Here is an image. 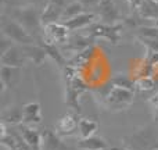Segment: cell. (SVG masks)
<instances>
[{
  "label": "cell",
  "instance_id": "cell-7",
  "mask_svg": "<svg viewBox=\"0 0 158 150\" xmlns=\"http://www.w3.org/2000/svg\"><path fill=\"white\" fill-rule=\"evenodd\" d=\"M43 41L53 45H63L68 41L69 29L63 22H53V24L44 25L43 28Z\"/></svg>",
  "mask_w": 158,
  "mask_h": 150
},
{
  "label": "cell",
  "instance_id": "cell-9",
  "mask_svg": "<svg viewBox=\"0 0 158 150\" xmlns=\"http://www.w3.org/2000/svg\"><path fill=\"white\" fill-rule=\"evenodd\" d=\"M97 17L104 24H118L121 19V14L114 0H101L97 8Z\"/></svg>",
  "mask_w": 158,
  "mask_h": 150
},
{
  "label": "cell",
  "instance_id": "cell-29",
  "mask_svg": "<svg viewBox=\"0 0 158 150\" xmlns=\"http://www.w3.org/2000/svg\"><path fill=\"white\" fill-rule=\"evenodd\" d=\"M110 150H131L128 148H123V146H117V148H111Z\"/></svg>",
  "mask_w": 158,
  "mask_h": 150
},
{
  "label": "cell",
  "instance_id": "cell-31",
  "mask_svg": "<svg viewBox=\"0 0 158 150\" xmlns=\"http://www.w3.org/2000/svg\"><path fill=\"white\" fill-rule=\"evenodd\" d=\"M153 150H158V142L156 143V146H154V149H153Z\"/></svg>",
  "mask_w": 158,
  "mask_h": 150
},
{
  "label": "cell",
  "instance_id": "cell-3",
  "mask_svg": "<svg viewBox=\"0 0 158 150\" xmlns=\"http://www.w3.org/2000/svg\"><path fill=\"white\" fill-rule=\"evenodd\" d=\"M132 103H133V90L115 86V85H111V88L103 96L104 107L112 111L126 110L132 106Z\"/></svg>",
  "mask_w": 158,
  "mask_h": 150
},
{
  "label": "cell",
  "instance_id": "cell-13",
  "mask_svg": "<svg viewBox=\"0 0 158 150\" xmlns=\"http://www.w3.org/2000/svg\"><path fill=\"white\" fill-rule=\"evenodd\" d=\"M21 75L22 68H19V67L2 66V68H0V81H2V85L6 89H13L19 82Z\"/></svg>",
  "mask_w": 158,
  "mask_h": 150
},
{
  "label": "cell",
  "instance_id": "cell-16",
  "mask_svg": "<svg viewBox=\"0 0 158 150\" xmlns=\"http://www.w3.org/2000/svg\"><path fill=\"white\" fill-rule=\"evenodd\" d=\"M24 111V121L27 125H32V124H40L42 122V106L38 101H31L27 103L22 107Z\"/></svg>",
  "mask_w": 158,
  "mask_h": 150
},
{
  "label": "cell",
  "instance_id": "cell-32",
  "mask_svg": "<svg viewBox=\"0 0 158 150\" xmlns=\"http://www.w3.org/2000/svg\"><path fill=\"white\" fill-rule=\"evenodd\" d=\"M157 2H158V0H157Z\"/></svg>",
  "mask_w": 158,
  "mask_h": 150
},
{
  "label": "cell",
  "instance_id": "cell-21",
  "mask_svg": "<svg viewBox=\"0 0 158 150\" xmlns=\"http://www.w3.org/2000/svg\"><path fill=\"white\" fill-rule=\"evenodd\" d=\"M42 46H43V49L46 50L47 56H49L50 58H53L60 68H63V70L65 68L68 61H67V58L64 57V54L61 53V50H58L57 47H56V45L49 43V42H46V41H42Z\"/></svg>",
  "mask_w": 158,
  "mask_h": 150
},
{
  "label": "cell",
  "instance_id": "cell-5",
  "mask_svg": "<svg viewBox=\"0 0 158 150\" xmlns=\"http://www.w3.org/2000/svg\"><path fill=\"white\" fill-rule=\"evenodd\" d=\"M87 35L94 39H104L110 43H118L121 39V31L122 25L121 24H104V22H97L92 24L89 27Z\"/></svg>",
  "mask_w": 158,
  "mask_h": 150
},
{
  "label": "cell",
  "instance_id": "cell-14",
  "mask_svg": "<svg viewBox=\"0 0 158 150\" xmlns=\"http://www.w3.org/2000/svg\"><path fill=\"white\" fill-rule=\"evenodd\" d=\"M64 8H65V6L57 4V3H53V2H47L44 4L43 11H42V24H43V27L53 24V22H60Z\"/></svg>",
  "mask_w": 158,
  "mask_h": 150
},
{
  "label": "cell",
  "instance_id": "cell-24",
  "mask_svg": "<svg viewBox=\"0 0 158 150\" xmlns=\"http://www.w3.org/2000/svg\"><path fill=\"white\" fill-rule=\"evenodd\" d=\"M83 11H85V7L79 2L68 3V4L65 6V8H64V11H63V17H61L60 22L68 21V19H71V18H74V17L79 15V14H82Z\"/></svg>",
  "mask_w": 158,
  "mask_h": 150
},
{
  "label": "cell",
  "instance_id": "cell-20",
  "mask_svg": "<svg viewBox=\"0 0 158 150\" xmlns=\"http://www.w3.org/2000/svg\"><path fill=\"white\" fill-rule=\"evenodd\" d=\"M43 135V143H42V150H60L63 149V143L60 140V135L57 132H53L50 129H44L42 132Z\"/></svg>",
  "mask_w": 158,
  "mask_h": 150
},
{
  "label": "cell",
  "instance_id": "cell-12",
  "mask_svg": "<svg viewBox=\"0 0 158 150\" xmlns=\"http://www.w3.org/2000/svg\"><path fill=\"white\" fill-rule=\"evenodd\" d=\"M18 135L22 138L27 146H29L32 150H42V143H43V135L35 128H31L28 125H19L18 126Z\"/></svg>",
  "mask_w": 158,
  "mask_h": 150
},
{
  "label": "cell",
  "instance_id": "cell-4",
  "mask_svg": "<svg viewBox=\"0 0 158 150\" xmlns=\"http://www.w3.org/2000/svg\"><path fill=\"white\" fill-rule=\"evenodd\" d=\"M2 35L7 36L15 45H21V46H24V45H33L36 42V39L14 18H11V19L3 18Z\"/></svg>",
  "mask_w": 158,
  "mask_h": 150
},
{
  "label": "cell",
  "instance_id": "cell-15",
  "mask_svg": "<svg viewBox=\"0 0 158 150\" xmlns=\"http://www.w3.org/2000/svg\"><path fill=\"white\" fill-rule=\"evenodd\" d=\"M97 14L92 13V11H83L82 14L74 17V18L68 19V21L63 22L69 31H79V29H85V28H89L90 25L94 22Z\"/></svg>",
  "mask_w": 158,
  "mask_h": 150
},
{
  "label": "cell",
  "instance_id": "cell-6",
  "mask_svg": "<svg viewBox=\"0 0 158 150\" xmlns=\"http://www.w3.org/2000/svg\"><path fill=\"white\" fill-rule=\"evenodd\" d=\"M125 142L133 150H153L158 142V136L151 128H144L132 136L125 138Z\"/></svg>",
  "mask_w": 158,
  "mask_h": 150
},
{
  "label": "cell",
  "instance_id": "cell-26",
  "mask_svg": "<svg viewBox=\"0 0 158 150\" xmlns=\"http://www.w3.org/2000/svg\"><path fill=\"white\" fill-rule=\"evenodd\" d=\"M156 86V81L151 75H146L142 76L136 81V89L140 92H148V90H153Z\"/></svg>",
  "mask_w": 158,
  "mask_h": 150
},
{
  "label": "cell",
  "instance_id": "cell-23",
  "mask_svg": "<svg viewBox=\"0 0 158 150\" xmlns=\"http://www.w3.org/2000/svg\"><path fill=\"white\" fill-rule=\"evenodd\" d=\"M24 121V111L19 107H10L3 113V122L11 124V125H18Z\"/></svg>",
  "mask_w": 158,
  "mask_h": 150
},
{
  "label": "cell",
  "instance_id": "cell-10",
  "mask_svg": "<svg viewBox=\"0 0 158 150\" xmlns=\"http://www.w3.org/2000/svg\"><path fill=\"white\" fill-rule=\"evenodd\" d=\"M94 38L89 35H72L68 38V41L65 42V45L63 46V52H69L75 54H79V53L87 50L90 46H92Z\"/></svg>",
  "mask_w": 158,
  "mask_h": 150
},
{
  "label": "cell",
  "instance_id": "cell-17",
  "mask_svg": "<svg viewBox=\"0 0 158 150\" xmlns=\"http://www.w3.org/2000/svg\"><path fill=\"white\" fill-rule=\"evenodd\" d=\"M22 52H24L25 57L28 58V61H32L35 66H40L44 61V58L49 57L46 53V50L43 49V46H35V45H24Z\"/></svg>",
  "mask_w": 158,
  "mask_h": 150
},
{
  "label": "cell",
  "instance_id": "cell-11",
  "mask_svg": "<svg viewBox=\"0 0 158 150\" xmlns=\"http://www.w3.org/2000/svg\"><path fill=\"white\" fill-rule=\"evenodd\" d=\"M54 129L60 136H71V135H74L79 129L78 115L72 114V113H68V114L60 117L57 120V122H56Z\"/></svg>",
  "mask_w": 158,
  "mask_h": 150
},
{
  "label": "cell",
  "instance_id": "cell-22",
  "mask_svg": "<svg viewBox=\"0 0 158 150\" xmlns=\"http://www.w3.org/2000/svg\"><path fill=\"white\" fill-rule=\"evenodd\" d=\"M98 131V122L92 118H81L79 120V134L82 138L94 136V134Z\"/></svg>",
  "mask_w": 158,
  "mask_h": 150
},
{
  "label": "cell",
  "instance_id": "cell-1",
  "mask_svg": "<svg viewBox=\"0 0 158 150\" xmlns=\"http://www.w3.org/2000/svg\"><path fill=\"white\" fill-rule=\"evenodd\" d=\"M77 68L67 66L64 68V78H65V103L75 111L81 113V104H79V97L83 92L87 90V85L85 81L78 76Z\"/></svg>",
  "mask_w": 158,
  "mask_h": 150
},
{
  "label": "cell",
  "instance_id": "cell-18",
  "mask_svg": "<svg viewBox=\"0 0 158 150\" xmlns=\"http://www.w3.org/2000/svg\"><path fill=\"white\" fill-rule=\"evenodd\" d=\"M139 15L144 19H158V2L157 0H142L137 7Z\"/></svg>",
  "mask_w": 158,
  "mask_h": 150
},
{
  "label": "cell",
  "instance_id": "cell-8",
  "mask_svg": "<svg viewBox=\"0 0 158 150\" xmlns=\"http://www.w3.org/2000/svg\"><path fill=\"white\" fill-rule=\"evenodd\" d=\"M27 61H28V58L25 57L24 52H22L21 45H13L10 49H7L0 56V63H2V66L19 67V68H22Z\"/></svg>",
  "mask_w": 158,
  "mask_h": 150
},
{
  "label": "cell",
  "instance_id": "cell-25",
  "mask_svg": "<svg viewBox=\"0 0 158 150\" xmlns=\"http://www.w3.org/2000/svg\"><path fill=\"white\" fill-rule=\"evenodd\" d=\"M112 85L115 86H119V88H125V89H131V90H135L136 89V82L132 81L129 76L126 75H117L112 78L111 81Z\"/></svg>",
  "mask_w": 158,
  "mask_h": 150
},
{
  "label": "cell",
  "instance_id": "cell-27",
  "mask_svg": "<svg viewBox=\"0 0 158 150\" xmlns=\"http://www.w3.org/2000/svg\"><path fill=\"white\" fill-rule=\"evenodd\" d=\"M78 2L81 3L85 7V10H86V8H98L101 0H78Z\"/></svg>",
  "mask_w": 158,
  "mask_h": 150
},
{
  "label": "cell",
  "instance_id": "cell-2",
  "mask_svg": "<svg viewBox=\"0 0 158 150\" xmlns=\"http://www.w3.org/2000/svg\"><path fill=\"white\" fill-rule=\"evenodd\" d=\"M11 17L17 22H19L35 39L44 28L42 24V11L36 6H27V7L15 8L11 14Z\"/></svg>",
  "mask_w": 158,
  "mask_h": 150
},
{
  "label": "cell",
  "instance_id": "cell-19",
  "mask_svg": "<svg viewBox=\"0 0 158 150\" xmlns=\"http://www.w3.org/2000/svg\"><path fill=\"white\" fill-rule=\"evenodd\" d=\"M79 150H110L107 142L100 136L82 138L78 142Z\"/></svg>",
  "mask_w": 158,
  "mask_h": 150
},
{
  "label": "cell",
  "instance_id": "cell-30",
  "mask_svg": "<svg viewBox=\"0 0 158 150\" xmlns=\"http://www.w3.org/2000/svg\"><path fill=\"white\" fill-rule=\"evenodd\" d=\"M67 2V4H68V3H72V2H78V0H65Z\"/></svg>",
  "mask_w": 158,
  "mask_h": 150
},
{
  "label": "cell",
  "instance_id": "cell-28",
  "mask_svg": "<svg viewBox=\"0 0 158 150\" xmlns=\"http://www.w3.org/2000/svg\"><path fill=\"white\" fill-rule=\"evenodd\" d=\"M148 103H150V106L153 107L154 113H156V117L158 118V92L156 95H153L150 99H148Z\"/></svg>",
  "mask_w": 158,
  "mask_h": 150
}]
</instances>
